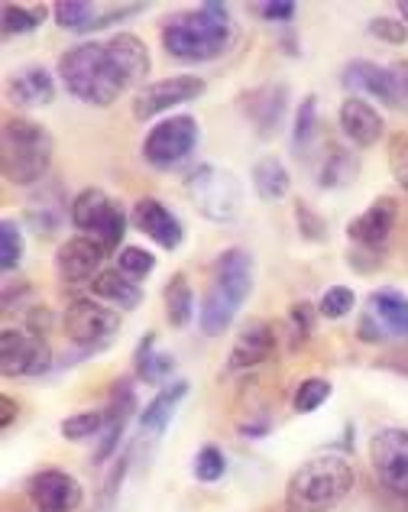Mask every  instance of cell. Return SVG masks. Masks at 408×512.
I'll return each instance as SVG.
<instances>
[{
    "label": "cell",
    "instance_id": "obj_1",
    "mask_svg": "<svg viewBox=\"0 0 408 512\" xmlns=\"http://www.w3.org/2000/svg\"><path fill=\"white\" fill-rule=\"evenodd\" d=\"M59 78L65 91L91 107H111L120 94L136 88L114 39L78 43L59 59Z\"/></svg>",
    "mask_w": 408,
    "mask_h": 512
},
{
    "label": "cell",
    "instance_id": "obj_2",
    "mask_svg": "<svg viewBox=\"0 0 408 512\" xmlns=\"http://www.w3.org/2000/svg\"><path fill=\"white\" fill-rule=\"evenodd\" d=\"M162 49L179 62H211L221 59L234 46L237 26L230 20V10L224 4H201L195 10L172 13L162 23Z\"/></svg>",
    "mask_w": 408,
    "mask_h": 512
},
{
    "label": "cell",
    "instance_id": "obj_3",
    "mask_svg": "<svg viewBox=\"0 0 408 512\" xmlns=\"http://www.w3.org/2000/svg\"><path fill=\"white\" fill-rule=\"evenodd\" d=\"M253 276H256V263L250 250L230 247L217 256L211 266V282L204 289L198 308V328L204 338H221L234 325L243 302L253 292Z\"/></svg>",
    "mask_w": 408,
    "mask_h": 512
},
{
    "label": "cell",
    "instance_id": "obj_4",
    "mask_svg": "<svg viewBox=\"0 0 408 512\" xmlns=\"http://www.w3.org/2000/svg\"><path fill=\"white\" fill-rule=\"evenodd\" d=\"M353 490V467L340 454H315L285 483V512H334Z\"/></svg>",
    "mask_w": 408,
    "mask_h": 512
},
{
    "label": "cell",
    "instance_id": "obj_5",
    "mask_svg": "<svg viewBox=\"0 0 408 512\" xmlns=\"http://www.w3.org/2000/svg\"><path fill=\"white\" fill-rule=\"evenodd\" d=\"M56 153L52 133L30 117H10L0 133V169L13 185H39Z\"/></svg>",
    "mask_w": 408,
    "mask_h": 512
},
{
    "label": "cell",
    "instance_id": "obj_6",
    "mask_svg": "<svg viewBox=\"0 0 408 512\" xmlns=\"http://www.w3.org/2000/svg\"><path fill=\"white\" fill-rule=\"evenodd\" d=\"M185 195L192 198L201 218L211 224H234L247 205V188L237 179V172L214 163H201L188 172Z\"/></svg>",
    "mask_w": 408,
    "mask_h": 512
},
{
    "label": "cell",
    "instance_id": "obj_7",
    "mask_svg": "<svg viewBox=\"0 0 408 512\" xmlns=\"http://www.w3.org/2000/svg\"><path fill=\"white\" fill-rule=\"evenodd\" d=\"M72 224L85 237H94L104 253H114L127 234V214L101 188H81L72 198Z\"/></svg>",
    "mask_w": 408,
    "mask_h": 512
},
{
    "label": "cell",
    "instance_id": "obj_8",
    "mask_svg": "<svg viewBox=\"0 0 408 512\" xmlns=\"http://www.w3.org/2000/svg\"><path fill=\"white\" fill-rule=\"evenodd\" d=\"M201 143V127L192 114H172L153 124V130L143 140V159L159 172H169L182 166Z\"/></svg>",
    "mask_w": 408,
    "mask_h": 512
},
{
    "label": "cell",
    "instance_id": "obj_9",
    "mask_svg": "<svg viewBox=\"0 0 408 512\" xmlns=\"http://www.w3.org/2000/svg\"><path fill=\"white\" fill-rule=\"evenodd\" d=\"M62 328H65V338L75 347L98 354V350L111 344V338L120 331V312L104 308L101 302H91V299H75L65 308Z\"/></svg>",
    "mask_w": 408,
    "mask_h": 512
},
{
    "label": "cell",
    "instance_id": "obj_10",
    "mask_svg": "<svg viewBox=\"0 0 408 512\" xmlns=\"http://www.w3.org/2000/svg\"><path fill=\"white\" fill-rule=\"evenodd\" d=\"M370 464L376 480L389 493L408 500V431L405 428H383L370 441Z\"/></svg>",
    "mask_w": 408,
    "mask_h": 512
},
{
    "label": "cell",
    "instance_id": "obj_11",
    "mask_svg": "<svg viewBox=\"0 0 408 512\" xmlns=\"http://www.w3.org/2000/svg\"><path fill=\"white\" fill-rule=\"evenodd\" d=\"M204 94V78L198 75H172V78H159V82H149L133 94L130 111L136 120H156L159 114L172 111V107L188 104Z\"/></svg>",
    "mask_w": 408,
    "mask_h": 512
},
{
    "label": "cell",
    "instance_id": "obj_12",
    "mask_svg": "<svg viewBox=\"0 0 408 512\" xmlns=\"http://www.w3.org/2000/svg\"><path fill=\"white\" fill-rule=\"evenodd\" d=\"M52 370V350L46 338L30 331L4 328L0 334V373L4 376H43Z\"/></svg>",
    "mask_w": 408,
    "mask_h": 512
},
{
    "label": "cell",
    "instance_id": "obj_13",
    "mask_svg": "<svg viewBox=\"0 0 408 512\" xmlns=\"http://www.w3.org/2000/svg\"><path fill=\"white\" fill-rule=\"evenodd\" d=\"M26 496L36 512H75L85 500V490L72 474L49 467L26 480Z\"/></svg>",
    "mask_w": 408,
    "mask_h": 512
},
{
    "label": "cell",
    "instance_id": "obj_14",
    "mask_svg": "<svg viewBox=\"0 0 408 512\" xmlns=\"http://www.w3.org/2000/svg\"><path fill=\"white\" fill-rule=\"evenodd\" d=\"M133 227L140 234H146L149 240H153L156 247H162V250H179L182 247V240H185V227H182V221L175 218V214L162 205V201H156V198H140L133 205Z\"/></svg>",
    "mask_w": 408,
    "mask_h": 512
},
{
    "label": "cell",
    "instance_id": "obj_15",
    "mask_svg": "<svg viewBox=\"0 0 408 512\" xmlns=\"http://www.w3.org/2000/svg\"><path fill=\"white\" fill-rule=\"evenodd\" d=\"M399 221V201L396 198H376L363 214H357L347 224V237L353 240V247H366V250H383L389 240L392 227Z\"/></svg>",
    "mask_w": 408,
    "mask_h": 512
},
{
    "label": "cell",
    "instance_id": "obj_16",
    "mask_svg": "<svg viewBox=\"0 0 408 512\" xmlns=\"http://www.w3.org/2000/svg\"><path fill=\"white\" fill-rule=\"evenodd\" d=\"M243 111H247L250 124L256 127L263 140L276 137L279 127H282V117L289 111V85L285 82H269L263 88H253L247 91L243 98Z\"/></svg>",
    "mask_w": 408,
    "mask_h": 512
},
{
    "label": "cell",
    "instance_id": "obj_17",
    "mask_svg": "<svg viewBox=\"0 0 408 512\" xmlns=\"http://www.w3.org/2000/svg\"><path fill=\"white\" fill-rule=\"evenodd\" d=\"M104 247L94 237H68L65 244L56 250V273L65 282H94V276L101 273V260H104Z\"/></svg>",
    "mask_w": 408,
    "mask_h": 512
},
{
    "label": "cell",
    "instance_id": "obj_18",
    "mask_svg": "<svg viewBox=\"0 0 408 512\" xmlns=\"http://www.w3.org/2000/svg\"><path fill=\"white\" fill-rule=\"evenodd\" d=\"M276 350V331H272L269 321L253 318L240 328V334L234 338V347H230L227 357V370H253L266 363Z\"/></svg>",
    "mask_w": 408,
    "mask_h": 512
},
{
    "label": "cell",
    "instance_id": "obj_19",
    "mask_svg": "<svg viewBox=\"0 0 408 512\" xmlns=\"http://www.w3.org/2000/svg\"><path fill=\"white\" fill-rule=\"evenodd\" d=\"M133 409H136V393H133V383L124 376V380L114 383L111 402H107V409H104V431H101L98 454H94V461L98 464H104L107 457L120 448V438H124V428L130 422Z\"/></svg>",
    "mask_w": 408,
    "mask_h": 512
},
{
    "label": "cell",
    "instance_id": "obj_20",
    "mask_svg": "<svg viewBox=\"0 0 408 512\" xmlns=\"http://www.w3.org/2000/svg\"><path fill=\"white\" fill-rule=\"evenodd\" d=\"M340 130H344V137L353 143V146H376L379 140H383L386 133V120L379 117V111L363 98H347L344 104H340Z\"/></svg>",
    "mask_w": 408,
    "mask_h": 512
},
{
    "label": "cell",
    "instance_id": "obj_21",
    "mask_svg": "<svg viewBox=\"0 0 408 512\" xmlns=\"http://www.w3.org/2000/svg\"><path fill=\"white\" fill-rule=\"evenodd\" d=\"M7 98L20 107H46L56 101V78L43 65H26L7 82Z\"/></svg>",
    "mask_w": 408,
    "mask_h": 512
},
{
    "label": "cell",
    "instance_id": "obj_22",
    "mask_svg": "<svg viewBox=\"0 0 408 512\" xmlns=\"http://www.w3.org/2000/svg\"><path fill=\"white\" fill-rule=\"evenodd\" d=\"M340 85L350 91V98H357V94H373V98H379L383 104H392L386 65H376L370 59H353V62H347L344 75H340Z\"/></svg>",
    "mask_w": 408,
    "mask_h": 512
},
{
    "label": "cell",
    "instance_id": "obj_23",
    "mask_svg": "<svg viewBox=\"0 0 408 512\" xmlns=\"http://www.w3.org/2000/svg\"><path fill=\"white\" fill-rule=\"evenodd\" d=\"M26 224L33 227L39 237H52L62 231L65 218H72V208L65 205L59 188H43V195H33L26 205Z\"/></svg>",
    "mask_w": 408,
    "mask_h": 512
},
{
    "label": "cell",
    "instance_id": "obj_24",
    "mask_svg": "<svg viewBox=\"0 0 408 512\" xmlns=\"http://www.w3.org/2000/svg\"><path fill=\"white\" fill-rule=\"evenodd\" d=\"M156 334H146L136 344V354H133V373L140 383L149 386H162V383H172L169 376L175 373V357L169 350H156Z\"/></svg>",
    "mask_w": 408,
    "mask_h": 512
},
{
    "label": "cell",
    "instance_id": "obj_25",
    "mask_svg": "<svg viewBox=\"0 0 408 512\" xmlns=\"http://www.w3.org/2000/svg\"><path fill=\"white\" fill-rule=\"evenodd\" d=\"M185 396H188V383L185 380L166 383L153 399L146 402V409L140 415V428L146 431V435H162V431H166V425L172 422L175 409L182 406Z\"/></svg>",
    "mask_w": 408,
    "mask_h": 512
},
{
    "label": "cell",
    "instance_id": "obj_26",
    "mask_svg": "<svg viewBox=\"0 0 408 512\" xmlns=\"http://www.w3.org/2000/svg\"><path fill=\"white\" fill-rule=\"evenodd\" d=\"M250 179H253V192L260 201H282L292 188L289 169H285L282 159L272 156V153L256 159L253 169H250Z\"/></svg>",
    "mask_w": 408,
    "mask_h": 512
},
{
    "label": "cell",
    "instance_id": "obj_27",
    "mask_svg": "<svg viewBox=\"0 0 408 512\" xmlns=\"http://www.w3.org/2000/svg\"><path fill=\"white\" fill-rule=\"evenodd\" d=\"M91 295H98L104 302H114L124 312H133L143 302V289L136 286L130 276H124L120 269H104V273L94 276L91 282Z\"/></svg>",
    "mask_w": 408,
    "mask_h": 512
},
{
    "label": "cell",
    "instance_id": "obj_28",
    "mask_svg": "<svg viewBox=\"0 0 408 512\" xmlns=\"http://www.w3.org/2000/svg\"><path fill=\"white\" fill-rule=\"evenodd\" d=\"M370 312L386 328L389 338L392 334L408 338V295H402L399 289H376L370 295Z\"/></svg>",
    "mask_w": 408,
    "mask_h": 512
},
{
    "label": "cell",
    "instance_id": "obj_29",
    "mask_svg": "<svg viewBox=\"0 0 408 512\" xmlns=\"http://www.w3.org/2000/svg\"><path fill=\"white\" fill-rule=\"evenodd\" d=\"M162 302H166V318H169L172 328L182 331V328L192 325V318H195V289H192V282H188L185 273H175L166 282V289H162Z\"/></svg>",
    "mask_w": 408,
    "mask_h": 512
},
{
    "label": "cell",
    "instance_id": "obj_30",
    "mask_svg": "<svg viewBox=\"0 0 408 512\" xmlns=\"http://www.w3.org/2000/svg\"><path fill=\"white\" fill-rule=\"evenodd\" d=\"M46 17H49V7L46 4H36V7L4 4V7H0V26H4V39H13V36H23V33L39 30Z\"/></svg>",
    "mask_w": 408,
    "mask_h": 512
},
{
    "label": "cell",
    "instance_id": "obj_31",
    "mask_svg": "<svg viewBox=\"0 0 408 512\" xmlns=\"http://www.w3.org/2000/svg\"><path fill=\"white\" fill-rule=\"evenodd\" d=\"M52 20H56L62 30L72 33H91L94 20H98V10L88 0H59L52 4Z\"/></svg>",
    "mask_w": 408,
    "mask_h": 512
},
{
    "label": "cell",
    "instance_id": "obj_32",
    "mask_svg": "<svg viewBox=\"0 0 408 512\" xmlns=\"http://www.w3.org/2000/svg\"><path fill=\"white\" fill-rule=\"evenodd\" d=\"M357 172H360V163L353 159V153L331 150L328 159H324V166H321L318 185L321 188H344V185H350L353 179H357Z\"/></svg>",
    "mask_w": 408,
    "mask_h": 512
},
{
    "label": "cell",
    "instance_id": "obj_33",
    "mask_svg": "<svg viewBox=\"0 0 408 512\" xmlns=\"http://www.w3.org/2000/svg\"><path fill=\"white\" fill-rule=\"evenodd\" d=\"M331 393H334V383L331 380H324V376H308V380H302V386L295 389L292 409L298 415H311V412H318L324 402L331 399Z\"/></svg>",
    "mask_w": 408,
    "mask_h": 512
},
{
    "label": "cell",
    "instance_id": "obj_34",
    "mask_svg": "<svg viewBox=\"0 0 408 512\" xmlns=\"http://www.w3.org/2000/svg\"><path fill=\"white\" fill-rule=\"evenodd\" d=\"M23 250H26V240H23L20 224L13 218H4L0 221V269L13 273V269L23 263Z\"/></svg>",
    "mask_w": 408,
    "mask_h": 512
},
{
    "label": "cell",
    "instance_id": "obj_35",
    "mask_svg": "<svg viewBox=\"0 0 408 512\" xmlns=\"http://www.w3.org/2000/svg\"><path fill=\"white\" fill-rule=\"evenodd\" d=\"M315 133H318V98L315 94H308L295 111V127H292L295 153H305L311 146V140H315Z\"/></svg>",
    "mask_w": 408,
    "mask_h": 512
},
{
    "label": "cell",
    "instance_id": "obj_36",
    "mask_svg": "<svg viewBox=\"0 0 408 512\" xmlns=\"http://www.w3.org/2000/svg\"><path fill=\"white\" fill-rule=\"evenodd\" d=\"M65 441H88V438H101L104 431V412H78L68 415L59 425Z\"/></svg>",
    "mask_w": 408,
    "mask_h": 512
},
{
    "label": "cell",
    "instance_id": "obj_37",
    "mask_svg": "<svg viewBox=\"0 0 408 512\" xmlns=\"http://www.w3.org/2000/svg\"><path fill=\"white\" fill-rule=\"evenodd\" d=\"M353 305H357V295L347 286H331L321 292L318 299V315L328 318V321H337V318H347L353 312Z\"/></svg>",
    "mask_w": 408,
    "mask_h": 512
},
{
    "label": "cell",
    "instance_id": "obj_38",
    "mask_svg": "<svg viewBox=\"0 0 408 512\" xmlns=\"http://www.w3.org/2000/svg\"><path fill=\"white\" fill-rule=\"evenodd\" d=\"M285 321H289V334H292V347L305 344L311 338V331H315V321H318V305L311 302H295L289 308V315H285Z\"/></svg>",
    "mask_w": 408,
    "mask_h": 512
},
{
    "label": "cell",
    "instance_id": "obj_39",
    "mask_svg": "<svg viewBox=\"0 0 408 512\" xmlns=\"http://www.w3.org/2000/svg\"><path fill=\"white\" fill-rule=\"evenodd\" d=\"M195 477L201 480V483H217L224 477V470H227V457H224V451L217 448V444H204V448H198V454H195Z\"/></svg>",
    "mask_w": 408,
    "mask_h": 512
},
{
    "label": "cell",
    "instance_id": "obj_40",
    "mask_svg": "<svg viewBox=\"0 0 408 512\" xmlns=\"http://www.w3.org/2000/svg\"><path fill=\"white\" fill-rule=\"evenodd\" d=\"M117 269L124 276H130L133 282H140L156 269V256L149 250H143V247H124L117 256Z\"/></svg>",
    "mask_w": 408,
    "mask_h": 512
},
{
    "label": "cell",
    "instance_id": "obj_41",
    "mask_svg": "<svg viewBox=\"0 0 408 512\" xmlns=\"http://www.w3.org/2000/svg\"><path fill=\"white\" fill-rule=\"evenodd\" d=\"M370 33L386 46H405L408 43V26L399 17H373Z\"/></svg>",
    "mask_w": 408,
    "mask_h": 512
},
{
    "label": "cell",
    "instance_id": "obj_42",
    "mask_svg": "<svg viewBox=\"0 0 408 512\" xmlns=\"http://www.w3.org/2000/svg\"><path fill=\"white\" fill-rule=\"evenodd\" d=\"M389 72V94H392V104L396 111H408V59H399L386 65Z\"/></svg>",
    "mask_w": 408,
    "mask_h": 512
},
{
    "label": "cell",
    "instance_id": "obj_43",
    "mask_svg": "<svg viewBox=\"0 0 408 512\" xmlns=\"http://www.w3.org/2000/svg\"><path fill=\"white\" fill-rule=\"evenodd\" d=\"M247 10L266 23H289V20H295L298 4H292V0H266V4H250Z\"/></svg>",
    "mask_w": 408,
    "mask_h": 512
},
{
    "label": "cell",
    "instance_id": "obj_44",
    "mask_svg": "<svg viewBox=\"0 0 408 512\" xmlns=\"http://www.w3.org/2000/svg\"><path fill=\"white\" fill-rule=\"evenodd\" d=\"M295 221H298V234L305 240H328V224L308 205H295Z\"/></svg>",
    "mask_w": 408,
    "mask_h": 512
},
{
    "label": "cell",
    "instance_id": "obj_45",
    "mask_svg": "<svg viewBox=\"0 0 408 512\" xmlns=\"http://www.w3.org/2000/svg\"><path fill=\"white\" fill-rule=\"evenodd\" d=\"M389 163H392V179H396L408 192V140L405 137H399L396 146H392Z\"/></svg>",
    "mask_w": 408,
    "mask_h": 512
},
{
    "label": "cell",
    "instance_id": "obj_46",
    "mask_svg": "<svg viewBox=\"0 0 408 512\" xmlns=\"http://www.w3.org/2000/svg\"><path fill=\"white\" fill-rule=\"evenodd\" d=\"M357 334H360L363 341H370V344H379V341H386V338H389L386 328L379 325L373 312H366V315L360 318V331H357Z\"/></svg>",
    "mask_w": 408,
    "mask_h": 512
},
{
    "label": "cell",
    "instance_id": "obj_47",
    "mask_svg": "<svg viewBox=\"0 0 408 512\" xmlns=\"http://www.w3.org/2000/svg\"><path fill=\"white\" fill-rule=\"evenodd\" d=\"M49 325H52V312H49V308H43V305L33 308V312L26 315V331L36 334V338H46Z\"/></svg>",
    "mask_w": 408,
    "mask_h": 512
},
{
    "label": "cell",
    "instance_id": "obj_48",
    "mask_svg": "<svg viewBox=\"0 0 408 512\" xmlns=\"http://www.w3.org/2000/svg\"><path fill=\"white\" fill-rule=\"evenodd\" d=\"M17 415H20L17 402H13L10 396H0V431H7L13 422H17Z\"/></svg>",
    "mask_w": 408,
    "mask_h": 512
},
{
    "label": "cell",
    "instance_id": "obj_49",
    "mask_svg": "<svg viewBox=\"0 0 408 512\" xmlns=\"http://www.w3.org/2000/svg\"><path fill=\"white\" fill-rule=\"evenodd\" d=\"M399 13L405 17V26H408V0H402V4H399Z\"/></svg>",
    "mask_w": 408,
    "mask_h": 512
}]
</instances>
